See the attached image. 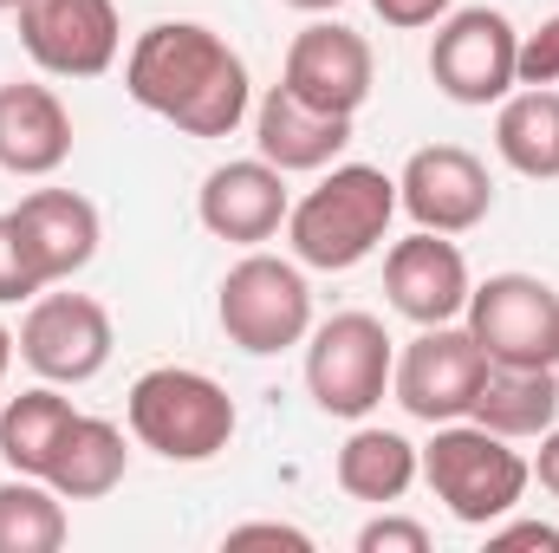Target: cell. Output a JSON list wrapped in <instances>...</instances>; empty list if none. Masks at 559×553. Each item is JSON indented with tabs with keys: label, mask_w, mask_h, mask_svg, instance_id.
Instances as JSON below:
<instances>
[{
	"label": "cell",
	"mask_w": 559,
	"mask_h": 553,
	"mask_svg": "<svg viewBox=\"0 0 559 553\" xmlns=\"http://www.w3.org/2000/svg\"><path fill=\"white\" fill-rule=\"evenodd\" d=\"M124 92L143 111L169 118L182 138H235L248 105H254L241 52L202 20L143 26L131 59H124Z\"/></svg>",
	"instance_id": "obj_1"
},
{
	"label": "cell",
	"mask_w": 559,
	"mask_h": 553,
	"mask_svg": "<svg viewBox=\"0 0 559 553\" xmlns=\"http://www.w3.org/2000/svg\"><path fill=\"white\" fill-rule=\"evenodd\" d=\"M391 215H397V176H384L378 163H332V176H319L286 209L293 261L319 274H345L384 248Z\"/></svg>",
	"instance_id": "obj_2"
},
{
	"label": "cell",
	"mask_w": 559,
	"mask_h": 553,
	"mask_svg": "<svg viewBox=\"0 0 559 553\" xmlns=\"http://www.w3.org/2000/svg\"><path fill=\"white\" fill-rule=\"evenodd\" d=\"M417 475L436 489V502H442L462 528H495L501 515L521 508V495H527V482H534V462H527L508 436H495V430L455 416V423H436V436L423 443Z\"/></svg>",
	"instance_id": "obj_3"
},
{
	"label": "cell",
	"mask_w": 559,
	"mask_h": 553,
	"mask_svg": "<svg viewBox=\"0 0 559 553\" xmlns=\"http://www.w3.org/2000/svg\"><path fill=\"white\" fill-rule=\"evenodd\" d=\"M131 436L163 462H215L235 436V398L189 365H156L131 385Z\"/></svg>",
	"instance_id": "obj_4"
},
{
	"label": "cell",
	"mask_w": 559,
	"mask_h": 553,
	"mask_svg": "<svg viewBox=\"0 0 559 553\" xmlns=\"http://www.w3.org/2000/svg\"><path fill=\"white\" fill-rule=\"evenodd\" d=\"M215 319H222V332H228L235 352H248V358H280V352H293L299 339H312V286L299 274V261L241 255V261L222 274Z\"/></svg>",
	"instance_id": "obj_5"
},
{
	"label": "cell",
	"mask_w": 559,
	"mask_h": 553,
	"mask_svg": "<svg viewBox=\"0 0 559 553\" xmlns=\"http://www.w3.org/2000/svg\"><path fill=\"white\" fill-rule=\"evenodd\" d=\"M391 332L384 319L371 313H332L325 326H312V345H306V391L325 416H371L391 391Z\"/></svg>",
	"instance_id": "obj_6"
},
{
	"label": "cell",
	"mask_w": 559,
	"mask_h": 553,
	"mask_svg": "<svg viewBox=\"0 0 559 553\" xmlns=\"http://www.w3.org/2000/svg\"><path fill=\"white\" fill-rule=\"evenodd\" d=\"M462 326L488 365H554L559 372V293L540 274H488L468 286Z\"/></svg>",
	"instance_id": "obj_7"
},
{
	"label": "cell",
	"mask_w": 559,
	"mask_h": 553,
	"mask_svg": "<svg viewBox=\"0 0 559 553\" xmlns=\"http://www.w3.org/2000/svg\"><path fill=\"white\" fill-rule=\"evenodd\" d=\"M514 52H521V33L501 7H462L436 20L429 79L449 105H501L514 92Z\"/></svg>",
	"instance_id": "obj_8"
},
{
	"label": "cell",
	"mask_w": 559,
	"mask_h": 553,
	"mask_svg": "<svg viewBox=\"0 0 559 553\" xmlns=\"http://www.w3.org/2000/svg\"><path fill=\"white\" fill-rule=\"evenodd\" d=\"M481 372H488V352L475 345V332L468 326H423L417 339L397 352V365H391V398L404 404V416H417V423H455V416H468L475 404V391H481Z\"/></svg>",
	"instance_id": "obj_9"
},
{
	"label": "cell",
	"mask_w": 559,
	"mask_h": 553,
	"mask_svg": "<svg viewBox=\"0 0 559 553\" xmlns=\"http://www.w3.org/2000/svg\"><path fill=\"white\" fill-rule=\"evenodd\" d=\"M20 358L46 378V385H92L111 365V313L92 293H33L26 319H20Z\"/></svg>",
	"instance_id": "obj_10"
},
{
	"label": "cell",
	"mask_w": 559,
	"mask_h": 553,
	"mask_svg": "<svg viewBox=\"0 0 559 553\" xmlns=\"http://www.w3.org/2000/svg\"><path fill=\"white\" fill-rule=\"evenodd\" d=\"M20 46L52 79H98L118 66V46H124L118 0H26Z\"/></svg>",
	"instance_id": "obj_11"
},
{
	"label": "cell",
	"mask_w": 559,
	"mask_h": 553,
	"mask_svg": "<svg viewBox=\"0 0 559 553\" xmlns=\"http://www.w3.org/2000/svg\"><path fill=\"white\" fill-rule=\"evenodd\" d=\"M397 209L417 228H429V235H468L495 209V176H488V163L475 150L429 143V150H417L404 163V176H397Z\"/></svg>",
	"instance_id": "obj_12"
},
{
	"label": "cell",
	"mask_w": 559,
	"mask_h": 553,
	"mask_svg": "<svg viewBox=\"0 0 559 553\" xmlns=\"http://www.w3.org/2000/svg\"><path fill=\"white\" fill-rule=\"evenodd\" d=\"M371 79H378V59H371L365 33H352L338 20L299 26L286 46V66H280V85L332 118H358V105L371 98Z\"/></svg>",
	"instance_id": "obj_13"
},
{
	"label": "cell",
	"mask_w": 559,
	"mask_h": 553,
	"mask_svg": "<svg viewBox=\"0 0 559 553\" xmlns=\"http://www.w3.org/2000/svg\"><path fill=\"white\" fill-rule=\"evenodd\" d=\"M286 169H274L267 156H235L222 169L202 176V196H195V215L215 242H235V248H261L286 228Z\"/></svg>",
	"instance_id": "obj_14"
},
{
	"label": "cell",
	"mask_w": 559,
	"mask_h": 553,
	"mask_svg": "<svg viewBox=\"0 0 559 553\" xmlns=\"http://www.w3.org/2000/svg\"><path fill=\"white\" fill-rule=\"evenodd\" d=\"M468 261H462V248L449 242V235H404V242H391V255H384V293H391V306L411 319V326H449V319H462V306H468Z\"/></svg>",
	"instance_id": "obj_15"
},
{
	"label": "cell",
	"mask_w": 559,
	"mask_h": 553,
	"mask_svg": "<svg viewBox=\"0 0 559 553\" xmlns=\"http://www.w3.org/2000/svg\"><path fill=\"white\" fill-rule=\"evenodd\" d=\"M7 215H13L20 248H26L33 274L46 280V286H59V280L92 268V255H98V209L79 189H33Z\"/></svg>",
	"instance_id": "obj_16"
},
{
	"label": "cell",
	"mask_w": 559,
	"mask_h": 553,
	"mask_svg": "<svg viewBox=\"0 0 559 553\" xmlns=\"http://www.w3.org/2000/svg\"><path fill=\"white\" fill-rule=\"evenodd\" d=\"M72 156V111L52 85L13 79L0 85V169L7 176H52Z\"/></svg>",
	"instance_id": "obj_17"
},
{
	"label": "cell",
	"mask_w": 559,
	"mask_h": 553,
	"mask_svg": "<svg viewBox=\"0 0 559 553\" xmlns=\"http://www.w3.org/2000/svg\"><path fill=\"white\" fill-rule=\"evenodd\" d=\"M254 143L274 169H332L352 143V118H332V111H312L306 98H293L286 85H274L261 105H254Z\"/></svg>",
	"instance_id": "obj_18"
},
{
	"label": "cell",
	"mask_w": 559,
	"mask_h": 553,
	"mask_svg": "<svg viewBox=\"0 0 559 553\" xmlns=\"http://www.w3.org/2000/svg\"><path fill=\"white\" fill-rule=\"evenodd\" d=\"M468 416H475L481 430L508 436V443L547 436L559 423V372L554 365H488Z\"/></svg>",
	"instance_id": "obj_19"
},
{
	"label": "cell",
	"mask_w": 559,
	"mask_h": 553,
	"mask_svg": "<svg viewBox=\"0 0 559 553\" xmlns=\"http://www.w3.org/2000/svg\"><path fill=\"white\" fill-rule=\"evenodd\" d=\"M417 469H423L417 443H411V436H397V430H378V423H358V430L345 436L338 462H332L338 489H345L352 502H371V508L404 502V495H411V482H417Z\"/></svg>",
	"instance_id": "obj_20"
},
{
	"label": "cell",
	"mask_w": 559,
	"mask_h": 553,
	"mask_svg": "<svg viewBox=\"0 0 559 553\" xmlns=\"http://www.w3.org/2000/svg\"><path fill=\"white\" fill-rule=\"evenodd\" d=\"M124 469H131L124 430L105 423V416L79 411L72 430H66V443H59V456H52V469H46V482H52L66 502H98V495H111V489L124 482Z\"/></svg>",
	"instance_id": "obj_21"
},
{
	"label": "cell",
	"mask_w": 559,
	"mask_h": 553,
	"mask_svg": "<svg viewBox=\"0 0 559 553\" xmlns=\"http://www.w3.org/2000/svg\"><path fill=\"white\" fill-rule=\"evenodd\" d=\"M495 150H501L508 169H521L534 183H554L559 176V92L554 85H521V92L501 98Z\"/></svg>",
	"instance_id": "obj_22"
},
{
	"label": "cell",
	"mask_w": 559,
	"mask_h": 553,
	"mask_svg": "<svg viewBox=\"0 0 559 553\" xmlns=\"http://www.w3.org/2000/svg\"><path fill=\"white\" fill-rule=\"evenodd\" d=\"M72 416H79L72 398H59L52 385L7 398V404H0V462H7L13 475H39V482H46V469H52V456H59Z\"/></svg>",
	"instance_id": "obj_23"
},
{
	"label": "cell",
	"mask_w": 559,
	"mask_h": 553,
	"mask_svg": "<svg viewBox=\"0 0 559 553\" xmlns=\"http://www.w3.org/2000/svg\"><path fill=\"white\" fill-rule=\"evenodd\" d=\"M66 548V495L39 475L0 482V553H59Z\"/></svg>",
	"instance_id": "obj_24"
},
{
	"label": "cell",
	"mask_w": 559,
	"mask_h": 553,
	"mask_svg": "<svg viewBox=\"0 0 559 553\" xmlns=\"http://www.w3.org/2000/svg\"><path fill=\"white\" fill-rule=\"evenodd\" d=\"M514 85H559V13H554V20H540L534 33H521Z\"/></svg>",
	"instance_id": "obj_25"
},
{
	"label": "cell",
	"mask_w": 559,
	"mask_h": 553,
	"mask_svg": "<svg viewBox=\"0 0 559 553\" xmlns=\"http://www.w3.org/2000/svg\"><path fill=\"white\" fill-rule=\"evenodd\" d=\"M33 293H46V280L33 274V261H26V248H20V228H13V215H0V306H13V299H33Z\"/></svg>",
	"instance_id": "obj_26"
},
{
	"label": "cell",
	"mask_w": 559,
	"mask_h": 553,
	"mask_svg": "<svg viewBox=\"0 0 559 553\" xmlns=\"http://www.w3.org/2000/svg\"><path fill=\"white\" fill-rule=\"evenodd\" d=\"M358 553H429V528L404 515H378L358 528Z\"/></svg>",
	"instance_id": "obj_27"
},
{
	"label": "cell",
	"mask_w": 559,
	"mask_h": 553,
	"mask_svg": "<svg viewBox=\"0 0 559 553\" xmlns=\"http://www.w3.org/2000/svg\"><path fill=\"white\" fill-rule=\"evenodd\" d=\"M455 0H371V13L384 20V26H397V33H417V26H436L442 13H449Z\"/></svg>",
	"instance_id": "obj_28"
},
{
	"label": "cell",
	"mask_w": 559,
	"mask_h": 553,
	"mask_svg": "<svg viewBox=\"0 0 559 553\" xmlns=\"http://www.w3.org/2000/svg\"><path fill=\"white\" fill-rule=\"evenodd\" d=\"M488 548H540V553H559V528H547V521H508V515H501V528H488Z\"/></svg>",
	"instance_id": "obj_29"
},
{
	"label": "cell",
	"mask_w": 559,
	"mask_h": 553,
	"mask_svg": "<svg viewBox=\"0 0 559 553\" xmlns=\"http://www.w3.org/2000/svg\"><path fill=\"white\" fill-rule=\"evenodd\" d=\"M254 541H267V548H312V534H299V528H286V521H241V528H228V548H254Z\"/></svg>",
	"instance_id": "obj_30"
},
{
	"label": "cell",
	"mask_w": 559,
	"mask_h": 553,
	"mask_svg": "<svg viewBox=\"0 0 559 553\" xmlns=\"http://www.w3.org/2000/svg\"><path fill=\"white\" fill-rule=\"evenodd\" d=\"M534 475H540V489L559 495V423L540 436V456H534Z\"/></svg>",
	"instance_id": "obj_31"
},
{
	"label": "cell",
	"mask_w": 559,
	"mask_h": 553,
	"mask_svg": "<svg viewBox=\"0 0 559 553\" xmlns=\"http://www.w3.org/2000/svg\"><path fill=\"white\" fill-rule=\"evenodd\" d=\"M13 352H20V339L7 332V319H0V385H7V365H13Z\"/></svg>",
	"instance_id": "obj_32"
},
{
	"label": "cell",
	"mask_w": 559,
	"mask_h": 553,
	"mask_svg": "<svg viewBox=\"0 0 559 553\" xmlns=\"http://www.w3.org/2000/svg\"><path fill=\"white\" fill-rule=\"evenodd\" d=\"M286 7H299V13H332V7H345V0H286Z\"/></svg>",
	"instance_id": "obj_33"
},
{
	"label": "cell",
	"mask_w": 559,
	"mask_h": 553,
	"mask_svg": "<svg viewBox=\"0 0 559 553\" xmlns=\"http://www.w3.org/2000/svg\"><path fill=\"white\" fill-rule=\"evenodd\" d=\"M20 7H26V0H0V13H20Z\"/></svg>",
	"instance_id": "obj_34"
}]
</instances>
